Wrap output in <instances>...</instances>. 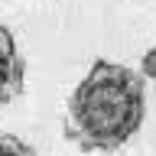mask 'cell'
Instances as JSON below:
<instances>
[{
	"label": "cell",
	"mask_w": 156,
	"mask_h": 156,
	"mask_svg": "<svg viewBox=\"0 0 156 156\" xmlns=\"http://www.w3.org/2000/svg\"><path fill=\"white\" fill-rule=\"evenodd\" d=\"M0 156H36V150L13 133H0Z\"/></svg>",
	"instance_id": "3957f363"
},
{
	"label": "cell",
	"mask_w": 156,
	"mask_h": 156,
	"mask_svg": "<svg viewBox=\"0 0 156 156\" xmlns=\"http://www.w3.org/2000/svg\"><path fill=\"white\" fill-rule=\"evenodd\" d=\"M143 78H156V46L153 49H146L143 58H140V68H136Z\"/></svg>",
	"instance_id": "277c9868"
},
{
	"label": "cell",
	"mask_w": 156,
	"mask_h": 156,
	"mask_svg": "<svg viewBox=\"0 0 156 156\" xmlns=\"http://www.w3.org/2000/svg\"><path fill=\"white\" fill-rule=\"evenodd\" d=\"M26 88V62L16 49V39L7 26H0V107L16 101Z\"/></svg>",
	"instance_id": "7a4b0ae2"
},
{
	"label": "cell",
	"mask_w": 156,
	"mask_h": 156,
	"mask_svg": "<svg viewBox=\"0 0 156 156\" xmlns=\"http://www.w3.org/2000/svg\"><path fill=\"white\" fill-rule=\"evenodd\" d=\"M146 117V78L130 65L98 58L65 101V140L81 153H117Z\"/></svg>",
	"instance_id": "6da1fadb"
}]
</instances>
